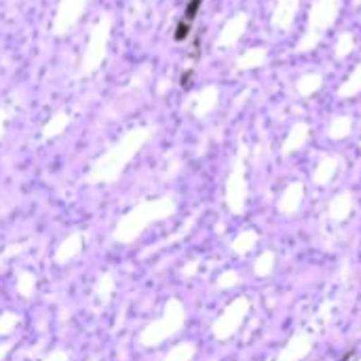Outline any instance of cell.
<instances>
[{
	"instance_id": "6da1fadb",
	"label": "cell",
	"mask_w": 361,
	"mask_h": 361,
	"mask_svg": "<svg viewBox=\"0 0 361 361\" xmlns=\"http://www.w3.org/2000/svg\"><path fill=\"white\" fill-rule=\"evenodd\" d=\"M201 4H203V0H188V4H186V8H184V15H182L180 23H178V27H176V40H184V38L188 36L190 25H192L195 17L199 15Z\"/></svg>"
}]
</instances>
